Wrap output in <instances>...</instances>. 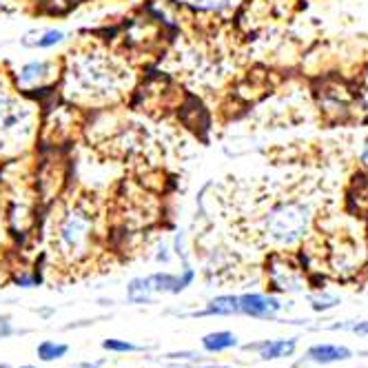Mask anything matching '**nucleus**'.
Here are the masks:
<instances>
[{
  "label": "nucleus",
  "instance_id": "13",
  "mask_svg": "<svg viewBox=\"0 0 368 368\" xmlns=\"http://www.w3.org/2000/svg\"><path fill=\"white\" fill-rule=\"evenodd\" d=\"M127 295L129 299L134 302V304H144V302H149L153 291H151V284H149V278H136L131 280L129 286H127Z\"/></svg>",
  "mask_w": 368,
  "mask_h": 368
},
{
  "label": "nucleus",
  "instance_id": "5",
  "mask_svg": "<svg viewBox=\"0 0 368 368\" xmlns=\"http://www.w3.org/2000/svg\"><path fill=\"white\" fill-rule=\"evenodd\" d=\"M60 76H62V58L60 60L56 58L29 60V62H22L18 69L9 73L14 87L24 96L56 87L60 83Z\"/></svg>",
  "mask_w": 368,
  "mask_h": 368
},
{
  "label": "nucleus",
  "instance_id": "12",
  "mask_svg": "<svg viewBox=\"0 0 368 368\" xmlns=\"http://www.w3.org/2000/svg\"><path fill=\"white\" fill-rule=\"evenodd\" d=\"M240 313V304L235 295H220L208 302V306L200 315H235Z\"/></svg>",
  "mask_w": 368,
  "mask_h": 368
},
{
  "label": "nucleus",
  "instance_id": "9",
  "mask_svg": "<svg viewBox=\"0 0 368 368\" xmlns=\"http://www.w3.org/2000/svg\"><path fill=\"white\" fill-rule=\"evenodd\" d=\"M353 353L346 346H337V344H318L311 346L306 353V360L313 364H333V362H344L351 360Z\"/></svg>",
  "mask_w": 368,
  "mask_h": 368
},
{
  "label": "nucleus",
  "instance_id": "7",
  "mask_svg": "<svg viewBox=\"0 0 368 368\" xmlns=\"http://www.w3.org/2000/svg\"><path fill=\"white\" fill-rule=\"evenodd\" d=\"M238 304H240V313L251 315V318H260V320H271L282 309L278 297L262 295V293H246L238 297Z\"/></svg>",
  "mask_w": 368,
  "mask_h": 368
},
{
  "label": "nucleus",
  "instance_id": "11",
  "mask_svg": "<svg viewBox=\"0 0 368 368\" xmlns=\"http://www.w3.org/2000/svg\"><path fill=\"white\" fill-rule=\"evenodd\" d=\"M238 344V337L229 331H220V333H208L204 335L202 339V346L208 351V353H222V351H229Z\"/></svg>",
  "mask_w": 368,
  "mask_h": 368
},
{
  "label": "nucleus",
  "instance_id": "8",
  "mask_svg": "<svg viewBox=\"0 0 368 368\" xmlns=\"http://www.w3.org/2000/svg\"><path fill=\"white\" fill-rule=\"evenodd\" d=\"M67 41V34L62 29L56 27H49V29H41V31H31L22 38V47L27 49H38V51H49V49H56L58 45H62Z\"/></svg>",
  "mask_w": 368,
  "mask_h": 368
},
{
  "label": "nucleus",
  "instance_id": "19",
  "mask_svg": "<svg viewBox=\"0 0 368 368\" xmlns=\"http://www.w3.org/2000/svg\"><path fill=\"white\" fill-rule=\"evenodd\" d=\"M11 333V326L5 318H0V337H7Z\"/></svg>",
  "mask_w": 368,
  "mask_h": 368
},
{
  "label": "nucleus",
  "instance_id": "16",
  "mask_svg": "<svg viewBox=\"0 0 368 368\" xmlns=\"http://www.w3.org/2000/svg\"><path fill=\"white\" fill-rule=\"evenodd\" d=\"M339 304V297L337 295H328V293H322V295H313L311 297V306L315 311H328Z\"/></svg>",
  "mask_w": 368,
  "mask_h": 368
},
{
  "label": "nucleus",
  "instance_id": "14",
  "mask_svg": "<svg viewBox=\"0 0 368 368\" xmlns=\"http://www.w3.org/2000/svg\"><path fill=\"white\" fill-rule=\"evenodd\" d=\"M189 3L198 9L204 11V14H227V11L233 9L235 0H189Z\"/></svg>",
  "mask_w": 368,
  "mask_h": 368
},
{
  "label": "nucleus",
  "instance_id": "20",
  "mask_svg": "<svg viewBox=\"0 0 368 368\" xmlns=\"http://www.w3.org/2000/svg\"><path fill=\"white\" fill-rule=\"evenodd\" d=\"M16 5V0H0V11H9V9H14Z\"/></svg>",
  "mask_w": 368,
  "mask_h": 368
},
{
  "label": "nucleus",
  "instance_id": "23",
  "mask_svg": "<svg viewBox=\"0 0 368 368\" xmlns=\"http://www.w3.org/2000/svg\"><path fill=\"white\" fill-rule=\"evenodd\" d=\"M22 368H36V366H22Z\"/></svg>",
  "mask_w": 368,
  "mask_h": 368
},
{
  "label": "nucleus",
  "instance_id": "1",
  "mask_svg": "<svg viewBox=\"0 0 368 368\" xmlns=\"http://www.w3.org/2000/svg\"><path fill=\"white\" fill-rule=\"evenodd\" d=\"M60 89L76 107H109L122 100L134 76L127 64L102 47H80L62 58Z\"/></svg>",
  "mask_w": 368,
  "mask_h": 368
},
{
  "label": "nucleus",
  "instance_id": "24",
  "mask_svg": "<svg viewBox=\"0 0 368 368\" xmlns=\"http://www.w3.org/2000/svg\"><path fill=\"white\" fill-rule=\"evenodd\" d=\"M0 368H7V366H5V364H0Z\"/></svg>",
  "mask_w": 368,
  "mask_h": 368
},
{
  "label": "nucleus",
  "instance_id": "22",
  "mask_svg": "<svg viewBox=\"0 0 368 368\" xmlns=\"http://www.w3.org/2000/svg\"><path fill=\"white\" fill-rule=\"evenodd\" d=\"M204 368H220V366H204Z\"/></svg>",
  "mask_w": 368,
  "mask_h": 368
},
{
  "label": "nucleus",
  "instance_id": "2",
  "mask_svg": "<svg viewBox=\"0 0 368 368\" xmlns=\"http://www.w3.org/2000/svg\"><path fill=\"white\" fill-rule=\"evenodd\" d=\"M98 240V213L87 198H73L60 206L51 227V248L64 264L85 262Z\"/></svg>",
  "mask_w": 368,
  "mask_h": 368
},
{
  "label": "nucleus",
  "instance_id": "4",
  "mask_svg": "<svg viewBox=\"0 0 368 368\" xmlns=\"http://www.w3.org/2000/svg\"><path fill=\"white\" fill-rule=\"evenodd\" d=\"M311 229V208L304 202H280L262 218V231L278 246L297 244Z\"/></svg>",
  "mask_w": 368,
  "mask_h": 368
},
{
  "label": "nucleus",
  "instance_id": "6",
  "mask_svg": "<svg viewBox=\"0 0 368 368\" xmlns=\"http://www.w3.org/2000/svg\"><path fill=\"white\" fill-rule=\"evenodd\" d=\"M269 282L273 286V291H280V293H293L302 288V280H299V273L297 267L291 264L286 257L282 255H273L269 260Z\"/></svg>",
  "mask_w": 368,
  "mask_h": 368
},
{
  "label": "nucleus",
  "instance_id": "18",
  "mask_svg": "<svg viewBox=\"0 0 368 368\" xmlns=\"http://www.w3.org/2000/svg\"><path fill=\"white\" fill-rule=\"evenodd\" d=\"M351 331H353V333H358V335L368 337V322H358V324H353V326H351Z\"/></svg>",
  "mask_w": 368,
  "mask_h": 368
},
{
  "label": "nucleus",
  "instance_id": "17",
  "mask_svg": "<svg viewBox=\"0 0 368 368\" xmlns=\"http://www.w3.org/2000/svg\"><path fill=\"white\" fill-rule=\"evenodd\" d=\"M102 348L115 351V353H134V351H140L138 346L129 344V341H122V339H104L102 341Z\"/></svg>",
  "mask_w": 368,
  "mask_h": 368
},
{
  "label": "nucleus",
  "instance_id": "21",
  "mask_svg": "<svg viewBox=\"0 0 368 368\" xmlns=\"http://www.w3.org/2000/svg\"><path fill=\"white\" fill-rule=\"evenodd\" d=\"M362 164L368 169V140H366V144H364V149H362Z\"/></svg>",
  "mask_w": 368,
  "mask_h": 368
},
{
  "label": "nucleus",
  "instance_id": "3",
  "mask_svg": "<svg viewBox=\"0 0 368 368\" xmlns=\"http://www.w3.org/2000/svg\"><path fill=\"white\" fill-rule=\"evenodd\" d=\"M38 134V104L14 87L9 73H0V157L18 155Z\"/></svg>",
  "mask_w": 368,
  "mask_h": 368
},
{
  "label": "nucleus",
  "instance_id": "15",
  "mask_svg": "<svg viewBox=\"0 0 368 368\" xmlns=\"http://www.w3.org/2000/svg\"><path fill=\"white\" fill-rule=\"evenodd\" d=\"M64 353H67V346L64 344H56V341H43L41 346H38V358L43 362H54L64 358Z\"/></svg>",
  "mask_w": 368,
  "mask_h": 368
},
{
  "label": "nucleus",
  "instance_id": "10",
  "mask_svg": "<svg viewBox=\"0 0 368 368\" xmlns=\"http://www.w3.org/2000/svg\"><path fill=\"white\" fill-rule=\"evenodd\" d=\"M297 339H271L264 344H255V346H246L248 351H260L262 360H280V358H291L295 353Z\"/></svg>",
  "mask_w": 368,
  "mask_h": 368
}]
</instances>
